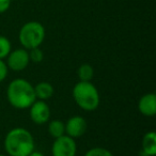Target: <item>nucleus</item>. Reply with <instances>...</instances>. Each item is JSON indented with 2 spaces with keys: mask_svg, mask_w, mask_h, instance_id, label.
I'll list each match as a JSON object with an SVG mask.
<instances>
[{
  "mask_svg": "<svg viewBox=\"0 0 156 156\" xmlns=\"http://www.w3.org/2000/svg\"><path fill=\"white\" fill-rule=\"evenodd\" d=\"M7 65L9 69L13 72L24 71L30 63L29 59V52L25 48H17V49L11 50L7 57Z\"/></svg>",
  "mask_w": 156,
  "mask_h": 156,
  "instance_id": "423d86ee",
  "label": "nucleus"
},
{
  "mask_svg": "<svg viewBox=\"0 0 156 156\" xmlns=\"http://www.w3.org/2000/svg\"><path fill=\"white\" fill-rule=\"evenodd\" d=\"M7 100L13 108L18 110L28 109L37 100L34 86L25 78H15L7 88Z\"/></svg>",
  "mask_w": 156,
  "mask_h": 156,
  "instance_id": "f03ea898",
  "label": "nucleus"
},
{
  "mask_svg": "<svg viewBox=\"0 0 156 156\" xmlns=\"http://www.w3.org/2000/svg\"><path fill=\"white\" fill-rule=\"evenodd\" d=\"M34 93L37 96V100L47 101L52 98L55 93L54 86L47 81H41L34 86Z\"/></svg>",
  "mask_w": 156,
  "mask_h": 156,
  "instance_id": "9b49d317",
  "label": "nucleus"
},
{
  "mask_svg": "<svg viewBox=\"0 0 156 156\" xmlns=\"http://www.w3.org/2000/svg\"><path fill=\"white\" fill-rule=\"evenodd\" d=\"M0 156H8V155H5V154H0Z\"/></svg>",
  "mask_w": 156,
  "mask_h": 156,
  "instance_id": "aec40b11",
  "label": "nucleus"
},
{
  "mask_svg": "<svg viewBox=\"0 0 156 156\" xmlns=\"http://www.w3.org/2000/svg\"><path fill=\"white\" fill-rule=\"evenodd\" d=\"M85 156H115L112 154V152L109 151L108 149H105V147H91L90 150H88L86 152Z\"/></svg>",
  "mask_w": 156,
  "mask_h": 156,
  "instance_id": "2eb2a0df",
  "label": "nucleus"
},
{
  "mask_svg": "<svg viewBox=\"0 0 156 156\" xmlns=\"http://www.w3.org/2000/svg\"><path fill=\"white\" fill-rule=\"evenodd\" d=\"M29 52V59H30V62L33 63H41L44 60V52L43 50L40 47L32 48V49L28 50Z\"/></svg>",
  "mask_w": 156,
  "mask_h": 156,
  "instance_id": "dca6fc26",
  "label": "nucleus"
},
{
  "mask_svg": "<svg viewBox=\"0 0 156 156\" xmlns=\"http://www.w3.org/2000/svg\"><path fill=\"white\" fill-rule=\"evenodd\" d=\"M141 153L144 156H155L156 155V134L151 130L144 134L141 142Z\"/></svg>",
  "mask_w": 156,
  "mask_h": 156,
  "instance_id": "9d476101",
  "label": "nucleus"
},
{
  "mask_svg": "<svg viewBox=\"0 0 156 156\" xmlns=\"http://www.w3.org/2000/svg\"><path fill=\"white\" fill-rule=\"evenodd\" d=\"M72 95L76 105L83 111H94L100 106V92L91 81H78L73 87Z\"/></svg>",
  "mask_w": 156,
  "mask_h": 156,
  "instance_id": "7ed1b4c3",
  "label": "nucleus"
},
{
  "mask_svg": "<svg viewBox=\"0 0 156 156\" xmlns=\"http://www.w3.org/2000/svg\"><path fill=\"white\" fill-rule=\"evenodd\" d=\"M76 153H77V143L75 139L67 135L58 137L52 142V156H76Z\"/></svg>",
  "mask_w": 156,
  "mask_h": 156,
  "instance_id": "39448f33",
  "label": "nucleus"
},
{
  "mask_svg": "<svg viewBox=\"0 0 156 156\" xmlns=\"http://www.w3.org/2000/svg\"><path fill=\"white\" fill-rule=\"evenodd\" d=\"M46 37L45 27L37 20H31L22 26L18 33V40L23 48L30 50L43 44Z\"/></svg>",
  "mask_w": 156,
  "mask_h": 156,
  "instance_id": "20e7f679",
  "label": "nucleus"
},
{
  "mask_svg": "<svg viewBox=\"0 0 156 156\" xmlns=\"http://www.w3.org/2000/svg\"><path fill=\"white\" fill-rule=\"evenodd\" d=\"M65 125V135L72 138H80L86 134L88 129V122L81 115H73L66 122Z\"/></svg>",
  "mask_w": 156,
  "mask_h": 156,
  "instance_id": "6e6552de",
  "label": "nucleus"
},
{
  "mask_svg": "<svg viewBox=\"0 0 156 156\" xmlns=\"http://www.w3.org/2000/svg\"><path fill=\"white\" fill-rule=\"evenodd\" d=\"M79 81H91L94 77V69L89 63H83L77 69Z\"/></svg>",
  "mask_w": 156,
  "mask_h": 156,
  "instance_id": "ddd939ff",
  "label": "nucleus"
},
{
  "mask_svg": "<svg viewBox=\"0 0 156 156\" xmlns=\"http://www.w3.org/2000/svg\"><path fill=\"white\" fill-rule=\"evenodd\" d=\"M28 109L30 120L34 124L43 125L45 123H48L50 119V108L46 101L35 100Z\"/></svg>",
  "mask_w": 156,
  "mask_h": 156,
  "instance_id": "0eeeda50",
  "label": "nucleus"
},
{
  "mask_svg": "<svg viewBox=\"0 0 156 156\" xmlns=\"http://www.w3.org/2000/svg\"><path fill=\"white\" fill-rule=\"evenodd\" d=\"M11 0H0V14L5 13L11 7Z\"/></svg>",
  "mask_w": 156,
  "mask_h": 156,
  "instance_id": "a211bd4d",
  "label": "nucleus"
},
{
  "mask_svg": "<svg viewBox=\"0 0 156 156\" xmlns=\"http://www.w3.org/2000/svg\"><path fill=\"white\" fill-rule=\"evenodd\" d=\"M48 134L52 137V138H58L63 135H65V125L64 122L61 120H51L48 121Z\"/></svg>",
  "mask_w": 156,
  "mask_h": 156,
  "instance_id": "f8f14e48",
  "label": "nucleus"
},
{
  "mask_svg": "<svg viewBox=\"0 0 156 156\" xmlns=\"http://www.w3.org/2000/svg\"><path fill=\"white\" fill-rule=\"evenodd\" d=\"M28 156H45V155H44L43 153H41V152H39V151H35V150H34V151H32V152H31V153L29 154Z\"/></svg>",
  "mask_w": 156,
  "mask_h": 156,
  "instance_id": "6ab92c4d",
  "label": "nucleus"
},
{
  "mask_svg": "<svg viewBox=\"0 0 156 156\" xmlns=\"http://www.w3.org/2000/svg\"><path fill=\"white\" fill-rule=\"evenodd\" d=\"M12 50V44L7 37L0 35V59H5Z\"/></svg>",
  "mask_w": 156,
  "mask_h": 156,
  "instance_id": "4468645a",
  "label": "nucleus"
},
{
  "mask_svg": "<svg viewBox=\"0 0 156 156\" xmlns=\"http://www.w3.org/2000/svg\"><path fill=\"white\" fill-rule=\"evenodd\" d=\"M8 74H9V67H8L7 63L2 59H0V83L5 80V78L8 77Z\"/></svg>",
  "mask_w": 156,
  "mask_h": 156,
  "instance_id": "f3484780",
  "label": "nucleus"
},
{
  "mask_svg": "<svg viewBox=\"0 0 156 156\" xmlns=\"http://www.w3.org/2000/svg\"><path fill=\"white\" fill-rule=\"evenodd\" d=\"M3 147L8 156H28L34 151L35 142L27 128L14 127L5 135Z\"/></svg>",
  "mask_w": 156,
  "mask_h": 156,
  "instance_id": "f257e3e1",
  "label": "nucleus"
},
{
  "mask_svg": "<svg viewBox=\"0 0 156 156\" xmlns=\"http://www.w3.org/2000/svg\"><path fill=\"white\" fill-rule=\"evenodd\" d=\"M138 110L142 115L153 118L156 115V94L147 93L138 102Z\"/></svg>",
  "mask_w": 156,
  "mask_h": 156,
  "instance_id": "1a4fd4ad",
  "label": "nucleus"
}]
</instances>
